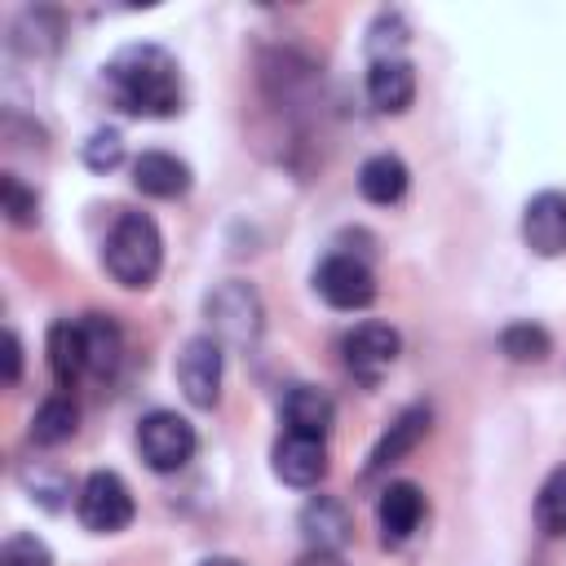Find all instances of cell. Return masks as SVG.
I'll list each match as a JSON object with an SVG mask.
<instances>
[{
	"mask_svg": "<svg viewBox=\"0 0 566 566\" xmlns=\"http://www.w3.org/2000/svg\"><path fill=\"white\" fill-rule=\"evenodd\" d=\"M106 88L115 106L142 119H168L181 111V75L177 57L159 44H124L106 62Z\"/></svg>",
	"mask_w": 566,
	"mask_h": 566,
	"instance_id": "1",
	"label": "cell"
},
{
	"mask_svg": "<svg viewBox=\"0 0 566 566\" xmlns=\"http://www.w3.org/2000/svg\"><path fill=\"white\" fill-rule=\"evenodd\" d=\"M102 261H106V274L119 287H150L159 279V265H164V234H159V226L146 212H124L111 226V234H106Z\"/></svg>",
	"mask_w": 566,
	"mask_h": 566,
	"instance_id": "2",
	"label": "cell"
},
{
	"mask_svg": "<svg viewBox=\"0 0 566 566\" xmlns=\"http://www.w3.org/2000/svg\"><path fill=\"white\" fill-rule=\"evenodd\" d=\"M203 314L212 323V336L226 345H252L261 336V296L243 279H226L221 287H212Z\"/></svg>",
	"mask_w": 566,
	"mask_h": 566,
	"instance_id": "3",
	"label": "cell"
},
{
	"mask_svg": "<svg viewBox=\"0 0 566 566\" xmlns=\"http://www.w3.org/2000/svg\"><path fill=\"white\" fill-rule=\"evenodd\" d=\"M195 447H199L195 424H190L186 416H177V411H150V416H142V424H137V451H142V460H146L155 473H177V469H186L190 455H195Z\"/></svg>",
	"mask_w": 566,
	"mask_h": 566,
	"instance_id": "4",
	"label": "cell"
},
{
	"mask_svg": "<svg viewBox=\"0 0 566 566\" xmlns=\"http://www.w3.org/2000/svg\"><path fill=\"white\" fill-rule=\"evenodd\" d=\"M75 513H80V522L88 531L115 535V531H124L133 522V491H128V482L119 473L97 469V473L84 478V486L75 495Z\"/></svg>",
	"mask_w": 566,
	"mask_h": 566,
	"instance_id": "5",
	"label": "cell"
},
{
	"mask_svg": "<svg viewBox=\"0 0 566 566\" xmlns=\"http://www.w3.org/2000/svg\"><path fill=\"white\" fill-rule=\"evenodd\" d=\"M398 349H402V336H398L389 323H376V318L349 327L345 340H340L345 367H349V376L363 380V385H376V380L398 363Z\"/></svg>",
	"mask_w": 566,
	"mask_h": 566,
	"instance_id": "6",
	"label": "cell"
},
{
	"mask_svg": "<svg viewBox=\"0 0 566 566\" xmlns=\"http://www.w3.org/2000/svg\"><path fill=\"white\" fill-rule=\"evenodd\" d=\"M177 385L190 407H217L221 398V340L217 336H190L177 354Z\"/></svg>",
	"mask_w": 566,
	"mask_h": 566,
	"instance_id": "7",
	"label": "cell"
},
{
	"mask_svg": "<svg viewBox=\"0 0 566 566\" xmlns=\"http://www.w3.org/2000/svg\"><path fill=\"white\" fill-rule=\"evenodd\" d=\"M314 292L332 305V310H367L376 301V274L358 261V256H327L314 270Z\"/></svg>",
	"mask_w": 566,
	"mask_h": 566,
	"instance_id": "8",
	"label": "cell"
},
{
	"mask_svg": "<svg viewBox=\"0 0 566 566\" xmlns=\"http://www.w3.org/2000/svg\"><path fill=\"white\" fill-rule=\"evenodd\" d=\"M522 239L535 256H562L566 252V195L539 190L522 208Z\"/></svg>",
	"mask_w": 566,
	"mask_h": 566,
	"instance_id": "9",
	"label": "cell"
},
{
	"mask_svg": "<svg viewBox=\"0 0 566 566\" xmlns=\"http://www.w3.org/2000/svg\"><path fill=\"white\" fill-rule=\"evenodd\" d=\"M424 517V491L416 482H389L380 491V504H376V526H380V544L398 548L416 535Z\"/></svg>",
	"mask_w": 566,
	"mask_h": 566,
	"instance_id": "10",
	"label": "cell"
},
{
	"mask_svg": "<svg viewBox=\"0 0 566 566\" xmlns=\"http://www.w3.org/2000/svg\"><path fill=\"white\" fill-rule=\"evenodd\" d=\"M274 473L287 486H314L327 473V447L323 438H305V433H283L274 442Z\"/></svg>",
	"mask_w": 566,
	"mask_h": 566,
	"instance_id": "11",
	"label": "cell"
},
{
	"mask_svg": "<svg viewBox=\"0 0 566 566\" xmlns=\"http://www.w3.org/2000/svg\"><path fill=\"white\" fill-rule=\"evenodd\" d=\"M424 433H429V407H424V402H411L407 411H398V420L380 433V442H376L371 455H367V478H376V473H385L389 464H398L402 455H411Z\"/></svg>",
	"mask_w": 566,
	"mask_h": 566,
	"instance_id": "12",
	"label": "cell"
},
{
	"mask_svg": "<svg viewBox=\"0 0 566 566\" xmlns=\"http://www.w3.org/2000/svg\"><path fill=\"white\" fill-rule=\"evenodd\" d=\"M367 97L380 115H402L416 97V71L407 57H380L367 71Z\"/></svg>",
	"mask_w": 566,
	"mask_h": 566,
	"instance_id": "13",
	"label": "cell"
},
{
	"mask_svg": "<svg viewBox=\"0 0 566 566\" xmlns=\"http://www.w3.org/2000/svg\"><path fill=\"white\" fill-rule=\"evenodd\" d=\"M133 186L150 199H177L190 190V168L168 150H142L133 159Z\"/></svg>",
	"mask_w": 566,
	"mask_h": 566,
	"instance_id": "14",
	"label": "cell"
},
{
	"mask_svg": "<svg viewBox=\"0 0 566 566\" xmlns=\"http://www.w3.org/2000/svg\"><path fill=\"white\" fill-rule=\"evenodd\" d=\"M301 531H305V544L310 548H327V553H340L345 539L354 535V522H349V509L332 495H314L305 509H301Z\"/></svg>",
	"mask_w": 566,
	"mask_h": 566,
	"instance_id": "15",
	"label": "cell"
},
{
	"mask_svg": "<svg viewBox=\"0 0 566 566\" xmlns=\"http://www.w3.org/2000/svg\"><path fill=\"white\" fill-rule=\"evenodd\" d=\"M332 420H336V407H332V398L323 389H314V385L287 389V398H283V424H287V433L327 438Z\"/></svg>",
	"mask_w": 566,
	"mask_h": 566,
	"instance_id": "16",
	"label": "cell"
},
{
	"mask_svg": "<svg viewBox=\"0 0 566 566\" xmlns=\"http://www.w3.org/2000/svg\"><path fill=\"white\" fill-rule=\"evenodd\" d=\"M49 367H53V380H57L62 389H71V385L88 371L80 318H57V323L49 327Z\"/></svg>",
	"mask_w": 566,
	"mask_h": 566,
	"instance_id": "17",
	"label": "cell"
},
{
	"mask_svg": "<svg viewBox=\"0 0 566 566\" xmlns=\"http://www.w3.org/2000/svg\"><path fill=\"white\" fill-rule=\"evenodd\" d=\"M407 186H411V172H407V164H402L398 155H389V150L363 159V168H358V190H363L367 203H398V199L407 195Z\"/></svg>",
	"mask_w": 566,
	"mask_h": 566,
	"instance_id": "18",
	"label": "cell"
},
{
	"mask_svg": "<svg viewBox=\"0 0 566 566\" xmlns=\"http://www.w3.org/2000/svg\"><path fill=\"white\" fill-rule=\"evenodd\" d=\"M75 429H80V407L71 394L44 398L31 416V442H40V447H62L66 438H75Z\"/></svg>",
	"mask_w": 566,
	"mask_h": 566,
	"instance_id": "19",
	"label": "cell"
},
{
	"mask_svg": "<svg viewBox=\"0 0 566 566\" xmlns=\"http://www.w3.org/2000/svg\"><path fill=\"white\" fill-rule=\"evenodd\" d=\"M80 327H84L88 371H93V376H111V371L119 367V358H124V336H119V327H115L106 314H84Z\"/></svg>",
	"mask_w": 566,
	"mask_h": 566,
	"instance_id": "20",
	"label": "cell"
},
{
	"mask_svg": "<svg viewBox=\"0 0 566 566\" xmlns=\"http://www.w3.org/2000/svg\"><path fill=\"white\" fill-rule=\"evenodd\" d=\"M500 354H509L513 363H544L553 354V336L539 323H509L500 332Z\"/></svg>",
	"mask_w": 566,
	"mask_h": 566,
	"instance_id": "21",
	"label": "cell"
},
{
	"mask_svg": "<svg viewBox=\"0 0 566 566\" xmlns=\"http://www.w3.org/2000/svg\"><path fill=\"white\" fill-rule=\"evenodd\" d=\"M535 522L544 535H566V464H557L544 478V486L535 495Z\"/></svg>",
	"mask_w": 566,
	"mask_h": 566,
	"instance_id": "22",
	"label": "cell"
},
{
	"mask_svg": "<svg viewBox=\"0 0 566 566\" xmlns=\"http://www.w3.org/2000/svg\"><path fill=\"white\" fill-rule=\"evenodd\" d=\"M119 159H124V137H119V128H97V133H88V142H84V164H88L93 172H111Z\"/></svg>",
	"mask_w": 566,
	"mask_h": 566,
	"instance_id": "23",
	"label": "cell"
},
{
	"mask_svg": "<svg viewBox=\"0 0 566 566\" xmlns=\"http://www.w3.org/2000/svg\"><path fill=\"white\" fill-rule=\"evenodd\" d=\"M0 199H4V217L13 226H35V190H27L18 172L0 177Z\"/></svg>",
	"mask_w": 566,
	"mask_h": 566,
	"instance_id": "24",
	"label": "cell"
},
{
	"mask_svg": "<svg viewBox=\"0 0 566 566\" xmlns=\"http://www.w3.org/2000/svg\"><path fill=\"white\" fill-rule=\"evenodd\" d=\"M0 566H53V553H49L44 539L18 531V535L4 539V548H0Z\"/></svg>",
	"mask_w": 566,
	"mask_h": 566,
	"instance_id": "25",
	"label": "cell"
},
{
	"mask_svg": "<svg viewBox=\"0 0 566 566\" xmlns=\"http://www.w3.org/2000/svg\"><path fill=\"white\" fill-rule=\"evenodd\" d=\"M18 376H22V340L9 327L4 332V385H18Z\"/></svg>",
	"mask_w": 566,
	"mask_h": 566,
	"instance_id": "26",
	"label": "cell"
},
{
	"mask_svg": "<svg viewBox=\"0 0 566 566\" xmlns=\"http://www.w3.org/2000/svg\"><path fill=\"white\" fill-rule=\"evenodd\" d=\"M292 566H349V562H345L340 553H327V548H305Z\"/></svg>",
	"mask_w": 566,
	"mask_h": 566,
	"instance_id": "27",
	"label": "cell"
},
{
	"mask_svg": "<svg viewBox=\"0 0 566 566\" xmlns=\"http://www.w3.org/2000/svg\"><path fill=\"white\" fill-rule=\"evenodd\" d=\"M199 566H243V562L239 557H203Z\"/></svg>",
	"mask_w": 566,
	"mask_h": 566,
	"instance_id": "28",
	"label": "cell"
}]
</instances>
